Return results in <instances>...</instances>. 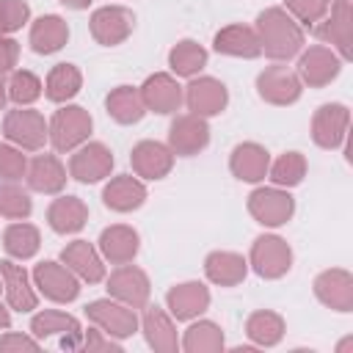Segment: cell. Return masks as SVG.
I'll use <instances>...</instances> for the list:
<instances>
[{
  "label": "cell",
  "mask_w": 353,
  "mask_h": 353,
  "mask_svg": "<svg viewBox=\"0 0 353 353\" xmlns=\"http://www.w3.org/2000/svg\"><path fill=\"white\" fill-rule=\"evenodd\" d=\"M171 63H174V69H179V72H193L196 66L204 63V52H201L199 47H193L190 41H182V44L171 52Z\"/></svg>",
  "instance_id": "cell-18"
},
{
  "label": "cell",
  "mask_w": 353,
  "mask_h": 353,
  "mask_svg": "<svg viewBox=\"0 0 353 353\" xmlns=\"http://www.w3.org/2000/svg\"><path fill=\"white\" fill-rule=\"evenodd\" d=\"M63 259H66L83 279H88V281L102 279V265H99V259L94 256V251H91L85 243H74V245H69V248L63 251Z\"/></svg>",
  "instance_id": "cell-3"
},
{
  "label": "cell",
  "mask_w": 353,
  "mask_h": 353,
  "mask_svg": "<svg viewBox=\"0 0 353 353\" xmlns=\"http://www.w3.org/2000/svg\"><path fill=\"white\" fill-rule=\"evenodd\" d=\"M63 3H69V6H74V8H83L88 0H63Z\"/></svg>",
  "instance_id": "cell-26"
},
{
  "label": "cell",
  "mask_w": 353,
  "mask_h": 353,
  "mask_svg": "<svg viewBox=\"0 0 353 353\" xmlns=\"http://www.w3.org/2000/svg\"><path fill=\"white\" fill-rule=\"evenodd\" d=\"M39 245V237L30 226H11L8 234H6V248L17 256H30Z\"/></svg>",
  "instance_id": "cell-14"
},
{
  "label": "cell",
  "mask_w": 353,
  "mask_h": 353,
  "mask_svg": "<svg viewBox=\"0 0 353 353\" xmlns=\"http://www.w3.org/2000/svg\"><path fill=\"white\" fill-rule=\"evenodd\" d=\"M0 325H8V314L0 309Z\"/></svg>",
  "instance_id": "cell-27"
},
{
  "label": "cell",
  "mask_w": 353,
  "mask_h": 353,
  "mask_svg": "<svg viewBox=\"0 0 353 353\" xmlns=\"http://www.w3.org/2000/svg\"><path fill=\"white\" fill-rule=\"evenodd\" d=\"M36 94H39V80L33 74H28V72H19L14 77V83H11V97L22 102V99H33Z\"/></svg>",
  "instance_id": "cell-24"
},
{
  "label": "cell",
  "mask_w": 353,
  "mask_h": 353,
  "mask_svg": "<svg viewBox=\"0 0 353 353\" xmlns=\"http://www.w3.org/2000/svg\"><path fill=\"white\" fill-rule=\"evenodd\" d=\"M0 345H3V347H11V345H14V347H36V345L28 342V339H3Z\"/></svg>",
  "instance_id": "cell-25"
},
{
  "label": "cell",
  "mask_w": 353,
  "mask_h": 353,
  "mask_svg": "<svg viewBox=\"0 0 353 353\" xmlns=\"http://www.w3.org/2000/svg\"><path fill=\"white\" fill-rule=\"evenodd\" d=\"M58 331H66V334H77V323L66 314H58V312H47V314H39L33 320V334L36 336H50V334H58Z\"/></svg>",
  "instance_id": "cell-13"
},
{
  "label": "cell",
  "mask_w": 353,
  "mask_h": 353,
  "mask_svg": "<svg viewBox=\"0 0 353 353\" xmlns=\"http://www.w3.org/2000/svg\"><path fill=\"white\" fill-rule=\"evenodd\" d=\"M50 221L58 232H72V229H80L83 226V207L80 201L74 199H66V201H58L50 212Z\"/></svg>",
  "instance_id": "cell-10"
},
{
  "label": "cell",
  "mask_w": 353,
  "mask_h": 353,
  "mask_svg": "<svg viewBox=\"0 0 353 353\" xmlns=\"http://www.w3.org/2000/svg\"><path fill=\"white\" fill-rule=\"evenodd\" d=\"M28 17V6L19 0H6L0 3V30H14L17 25H22V19Z\"/></svg>",
  "instance_id": "cell-23"
},
{
  "label": "cell",
  "mask_w": 353,
  "mask_h": 353,
  "mask_svg": "<svg viewBox=\"0 0 353 353\" xmlns=\"http://www.w3.org/2000/svg\"><path fill=\"white\" fill-rule=\"evenodd\" d=\"M77 83H80V77H77V72L72 69V66H58L52 74H50V97L52 99H63V97H72L74 91H77Z\"/></svg>",
  "instance_id": "cell-15"
},
{
  "label": "cell",
  "mask_w": 353,
  "mask_h": 353,
  "mask_svg": "<svg viewBox=\"0 0 353 353\" xmlns=\"http://www.w3.org/2000/svg\"><path fill=\"white\" fill-rule=\"evenodd\" d=\"M108 105H110L113 116L121 119V121H135V119H141V105L135 102V97H132L127 88L116 91V94L108 99Z\"/></svg>",
  "instance_id": "cell-17"
},
{
  "label": "cell",
  "mask_w": 353,
  "mask_h": 353,
  "mask_svg": "<svg viewBox=\"0 0 353 353\" xmlns=\"http://www.w3.org/2000/svg\"><path fill=\"white\" fill-rule=\"evenodd\" d=\"M30 182L33 188L39 190H58L61 182H63V174L58 168V163L52 157H39L33 163V171H30Z\"/></svg>",
  "instance_id": "cell-8"
},
{
  "label": "cell",
  "mask_w": 353,
  "mask_h": 353,
  "mask_svg": "<svg viewBox=\"0 0 353 353\" xmlns=\"http://www.w3.org/2000/svg\"><path fill=\"white\" fill-rule=\"evenodd\" d=\"M108 163H110L108 154H99V160H97V157H88V149H85V152L74 160V171L80 174V179L91 182V179H99V174L108 168Z\"/></svg>",
  "instance_id": "cell-21"
},
{
  "label": "cell",
  "mask_w": 353,
  "mask_h": 353,
  "mask_svg": "<svg viewBox=\"0 0 353 353\" xmlns=\"http://www.w3.org/2000/svg\"><path fill=\"white\" fill-rule=\"evenodd\" d=\"M281 325H279V320L273 317V314H256L254 320H251V336L256 339V342H276L279 336H281V331H279Z\"/></svg>",
  "instance_id": "cell-20"
},
{
  "label": "cell",
  "mask_w": 353,
  "mask_h": 353,
  "mask_svg": "<svg viewBox=\"0 0 353 353\" xmlns=\"http://www.w3.org/2000/svg\"><path fill=\"white\" fill-rule=\"evenodd\" d=\"M168 301H171L176 317H190V314H196V312L204 309L207 292H204L199 284H185V287L174 290V292L168 295Z\"/></svg>",
  "instance_id": "cell-4"
},
{
  "label": "cell",
  "mask_w": 353,
  "mask_h": 353,
  "mask_svg": "<svg viewBox=\"0 0 353 353\" xmlns=\"http://www.w3.org/2000/svg\"><path fill=\"white\" fill-rule=\"evenodd\" d=\"M88 127H91V121L80 113V108H72V110L61 113L58 121H55V143H58L61 149H66V146H72L74 141H80V138L88 132Z\"/></svg>",
  "instance_id": "cell-2"
},
{
  "label": "cell",
  "mask_w": 353,
  "mask_h": 353,
  "mask_svg": "<svg viewBox=\"0 0 353 353\" xmlns=\"http://www.w3.org/2000/svg\"><path fill=\"white\" fill-rule=\"evenodd\" d=\"M207 85L210 83H196L193 85V91H190V105L196 108V110H201V113H215L221 105H223V99H226V94H223V85H218V83H212V91H207Z\"/></svg>",
  "instance_id": "cell-12"
},
{
  "label": "cell",
  "mask_w": 353,
  "mask_h": 353,
  "mask_svg": "<svg viewBox=\"0 0 353 353\" xmlns=\"http://www.w3.org/2000/svg\"><path fill=\"white\" fill-rule=\"evenodd\" d=\"M116 312H108V303H91L88 306V314L94 317V320H99V323H105L108 328L113 325V334H119V336H127V334H132V328H135V317L130 314V312H119V306H113Z\"/></svg>",
  "instance_id": "cell-7"
},
{
  "label": "cell",
  "mask_w": 353,
  "mask_h": 353,
  "mask_svg": "<svg viewBox=\"0 0 353 353\" xmlns=\"http://www.w3.org/2000/svg\"><path fill=\"white\" fill-rule=\"evenodd\" d=\"M66 39V28L61 25L58 17H47V19H39L36 30H33V47L39 52H52L61 47V41Z\"/></svg>",
  "instance_id": "cell-5"
},
{
  "label": "cell",
  "mask_w": 353,
  "mask_h": 353,
  "mask_svg": "<svg viewBox=\"0 0 353 353\" xmlns=\"http://www.w3.org/2000/svg\"><path fill=\"white\" fill-rule=\"evenodd\" d=\"M215 47L221 52H234V55H256L259 47H256V39L243 30V28H229L223 30L218 39H215Z\"/></svg>",
  "instance_id": "cell-6"
},
{
  "label": "cell",
  "mask_w": 353,
  "mask_h": 353,
  "mask_svg": "<svg viewBox=\"0 0 353 353\" xmlns=\"http://www.w3.org/2000/svg\"><path fill=\"white\" fill-rule=\"evenodd\" d=\"M102 245H105V251L110 254V256H116V259H124V256H130V254H135V234H130V232H124V229H113V232H105L102 234Z\"/></svg>",
  "instance_id": "cell-16"
},
{
  "label": "cell",
  "mask_w": 353,
  "mask_h": 353,
  "mask_svg": "<svg viewBox=\"0 0 353 353\" xmlns=\"http://www.w3.org/2000/svg\"><path fill=\"white\" fill-rule=\"evenodd\" d=\"M0 270H3V276L8 279L11 303H14L17 309H30V306H33V295H30V290L25 287V273H22L19 268H14L11 262H0Z\"/></svg>",
  "instance_id": "cell-11"
},
{
  "label": "cell",
  "mask_w": 353,
  "mask_h": 353,
  "mask_svg": "<svg viewBox=\"0 0 353 353\" xmlns=\"http://www.w3.org/2000/svg\"><path fill=\"white\" fill-rule=\"evenodd\" d=\"M146 331H149V342L154 347H171L174 345V336L168 331V323L160 317V312H152L146 317Z\"/></svg>",
  "instance_id": "cell-22"
},
{
  "label": "cell",
  "mask_w": 353,
  "mask_h": 353,
  "mask_svg": "<svg viewBox=\"0 0 353 353\" xmlns=\"http://www.w3.org/2000/svg\"><path fill=\"white\" fill-rule=\"evenodd\" d=\"M36 279H39L41 290H44L50 298H55V301H72V298L77 295V284H74V279H72L69 273L58 270L52 262L41 265V268L36 270Z\"/></svg>",
  "instance_id": "cell-1"
},
{
  "label": "cell",
  "mask_w": 353,
  "mask_h": 353,
  "mask_svg": "<svg viewBox=\"0 0 353 353\" xmlns=\"http://www.w3.org/2000/svg\"><path fill=\"white\" fill-rule=\"evenodd\" d=\"M36 121H39V116H33V113H14L8 119V135L17 141H25L28 146H36L39 138L30 135V124H36Z\"/></svg>",
  "instance_id": "cell-19"
},
{
  "label": "cell",
  "mask_w": 353,
  "mask_h": 353,
  "mask_svg": "<svg viewBox=\"0 0 353 353\" xmlns=\"http://www.w3.org/2000/svg\"><path fill=\"white\" fill-rule=\"evenodd\" d=\"M141 199H143V190H141L135 182H130V179H121V182H116V185H110V188L105 190V201H108L110 207H116V210L138 207Z\"/></svg>",
  "instance_id": "cell-9"
}]
</instances>
